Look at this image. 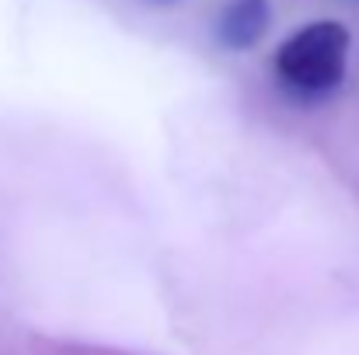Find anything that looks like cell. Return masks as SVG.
Instances as JSON below:
<instances>
[{"instance_id": "1", "label": "cell", "mask_w": 359, "mask_h": 355, "mask_svg": "<svg viewBox=\"0 0 359 355\" xmlns=\"http://www.w3.org/2000/svg\"><path fill=\"white\" fill-rule=\"evenodd\" d=\"M349 46L353 35L342 21L335 18L307 21L276 49L272 56L276 81L304 102H321L342 88L349 67Z\"/></svg>"}, {"instance_id": "2", "label": "cell", "mask_w": 359, "mask_h": 355, "mask_svg": "<svg viewBox=\"0 0 359 355\" xmlns=\"http://www.w3.org/2000/svg\"><path fill=\"white\" fill-rule=\"evenodd\" d=\"M269 18H272L269 0H227L217 18V39L231 53H248L265 35Z\"/></svg>"}, {"instance_id": "3", "label": "cell", "mask_w": 359, "mask_h": 355, "mask_svg": "<svg viewBox=\"0 0 359 355\" xmlns=\"http://www.w3.org/2000/svg\"><path fill=\"white\" fill-rule=\"evenodd\" d=\"M147 4H157V7H171V4H178V0H147Z\"/></svg>"}]
</instances>
